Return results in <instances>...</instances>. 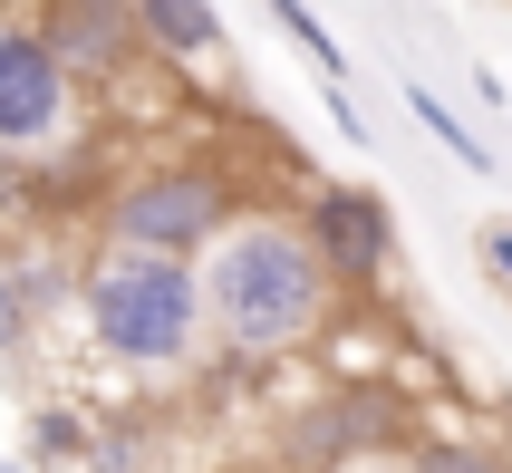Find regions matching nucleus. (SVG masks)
I'll list each match as a JSON object with an SVG mask.
<instances>
[{"instance_id":"obj_1","label":"nucleus","mask_w":512,"mask_h":473,"mask_svg":"<svg viewBox=\"0 0 512 473\" xmlns=\"http://www.w3.org/2000/svg\"><path fill=\"white\" fill-rule=\"evenodd\" d=\"M194 280H203V329H223L242 358H281L329 319L339 280L319 271V251L300 223L281 213H232L213 242L194 251Z\"/></svg>"},{"instance_id":"obj_2","label":"nucleus","mask_w":512,"mask_h":473,"mask_svg":"<svg viewBox=\"0 0 512 473\" xmlns=\"http://www.w3.org/2000/svg\"><path fill=\"white\" fill-rule=\"evenodd\" d=\"M78 319L116 367H184L203 338V280L194 251H145L116 242L97 261H78Z\"/></svg>"},{"instance_id":"obj_3","label":"nucleus","mask_w":512,"mask_h":473,"mask_svg":"<svg viewBox=\"0 0 512 473\" xmlns=\"http://www.w3.org/2000/svg\"><path fill=\"white\" fill-rule=\"evenodd\" d=\"M232 223V174L213 165H145L107 194V232L145 251H203Z\"/></svg>"},{"instance_id":"obj_4","label":"nucleus","mask_w":512,"mask_h":473,"mask_svg":"<svg viewBox=\"0 0 512 473\" xmlns=\"http://www.w3.org/2000/svg\"><path fill=\"white\" fill-rule=\"evenodd\" d=\"M78 126V78L29 20H0V155H49Z\"/></svg>"},{"instance_id":"obj_5","label":"nucleus","mask_w":512,"mask_h":473,"mask_svg":"<svg viewBox=\"0 0 512 473\" xmlns=\"http://www.w3.org/2000/svg\"><path fill=\"white\" fill-rule=\"evenodd\" d=\"M300 232H310L319 271L339 280V290H377L387 261H397V223H387V203H377L368 184H319V194L300 203Z\"/></svg>"},{"instance_id":"obj_6","label":"nucleus","mask_w":512,"mask_h":473,"mask_svg":"<svg viewBox=\"0 0 512 473\" xmlns=\"http://www.w3.org/2000/svg\"><path fill=\"white\" fill-rule=\"evenodd\" d=\"M39 39H49V58L68 68L78 87H116L126 68L145 58V29H136V0H49L39 10Z\"/></svg>"},{"instance_id":"obj_7","label":"nucleus","mask_w":512,"mask_h":473,"mask_svg":"<svg viewBox=\"0 0 512 473\" xmlns=\"http://www.w3.org/2000/svg\"><path fill=\"white\" fill-rule=\"evenodd\" d=\"M387 435H397V406H387V396H329V406H310V416H300L290 464H300V473H310V464L329 473L339 454H377Z\"/></svg>"},{"instance_id":"obj_8","label":"nucleus","mask_w":512,"mask_h":473,"mask_svg":"<svg viewBox=\"0 0 512 473\" xmlns=\"http://www.w3.org/2000/svg\"><path fill=\"white\" fill-rule=\"evenodd\" d=\"M136 29H145L155 58H213V49H223L213 0H136Z\"/></svg>"},{"instance_id":"obj_9","label":"nucleus","mask_w":512,"mask_h":473,"mask_svg":"<svg viewBox=\"0 0 512 473\" xmlns=\"http://www.w3.org/2000/svg\"><path fill=\"white\" fill-rule=\"evenodd\" d=\"M406 107L426 116V136H435V145H445V155H455V165H474V174H484V165H493V155H484V136H474V126H464V116H455V107H445V97H426V87H406Z\"/></svg>"},{"instance_id":"obj_10","label":"nucleus","mask_w":512,"mask_h":473,"mask_svg":"<svg viewBox=\"0 0 512 473\" xmlns=\"http://www.w3.org/2000/svg\"><path fill=\"white\" fill-rule=\"evenodd\" d=\"M406 473H512L493 445H464V435H435V445H416V464Z\"/></svg>"},{"instance_id":"obj_11","label":"nucleus","mask_w":512,"mask_h":473,"mask_svg":"<svg viewBox=\"0 0 512 473\" xmlns=\"http://www.w3.org/2000/svg\"><path fill=\"white\" fill-rule=\"evenodd\" d=\"M271 20H281L290 39H300V49H310L319 68H329V78H339V68H348V58H339V39H329V29H319V10H310V0H271Z\"/></svg>"},{"instance_id":"obj_12","label":"nucleus","mask_w":512,"mask_h":473,"mask_svg":"<svg viewBox=\"0 0 512 473\" xmlns=\"http://www.w3.org/2000/svg\"><path fill=\"white\" fill-rule=\"evenodd\" d=\"M29 338V300H20V261H0V358Z\"/></svg>"},{"instance_id":"obj_13","label":"nucleus","mask_w":512,"mask_h":473,"mask_svg":"<svg viewBox=\"0 0 512 473\" xmlns=\"http://www.w3.org/2000/svg\"><path fill=\"white\" fill-rule=\"evenodd\" d=\"M484 261H493V280L512 290V223H484Z\"/></svg>"},{"instance_id":"obj_14","label":"nucleus","mask_w":512,"mask_h":473,"mask_svg":"<svg viewBox=\"0 0 512 473\" xmlns=\"http://www.w3.org/2000/svg\"><path fill=\"white\" fill-rule=\"evenodd\" d=\"M39 454H78V416H39Z\"/></svg>"}]
</instances>
